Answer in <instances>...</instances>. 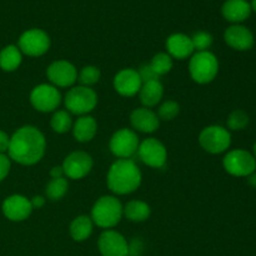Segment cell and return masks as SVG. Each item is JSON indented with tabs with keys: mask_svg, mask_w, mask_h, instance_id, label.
Here are the masks:
<instances>
[{
	"mask_svg": "<svg viewBox=\"0 0 256 256\" xmlns=\"http://www.w3.org/2000/svg\"><path fill=\"white\" fill-rule=\"evenodd\" d=\"M98 104V95L89 86H72L64 98V105L70 114L89 115Z\"/></svg>",
	"mask_w": 256,
	"mask_h": 256,
	"instance_id": "5",
	"label": "cell"
},
{
	"mask_svg": "<svg viewBox=\"0 0 256 256\" xmlns=\"http://www.w3.org/2000/svg\"><path fill=\"white\" fill-rule=\"evenodd\" d=\"M32 108L40 112H54L62 102V94L52 84L36 85L30 92Z\"/></svg>",
	"mask_w": 256,
	"mask_h": 256,
	"instance_id": "10",
	"label": "cell"
},
{
	"mask_svg": "<svg viewBox=\"0 0 256 256\" xmlns=\"http://www.w3.org/2000/svg\"><path fill=\"white\" fill-rule=\"evenodd\" d=\"M212 35L208 32H198L192 36L194 50L196 52H206L212 45Z\"/></svg>",
	"mask_w": 256,
	"mask_h": 256,
	"instance_id": "32",
	"label": "cell"
},
{
	"mask_svg": "<svg viewBox=\"0 0 256 256\" xmlns=\"http://www.w3.org/2000/svg\"><path fill=\"white\" fill-rule=\"evenodd\" d=\"M164 95V86L160 80H152V82H142L140 88L139 96L140 102L145 108H152L160 102Z\"/></svg>",
	"mask_w": 256,
	"mask_h": 256,
	"instance_id": "22",
	"label": "cell"
},
{
	"mask_svg": "<svg viewBox=\"0 0 256 256\" xmlns=\"http://www.w3.org/2000/svg\"><path fill=\"white\" fill-rule=\"evenodd\" d=\"M142 180V172L132 159H118L106 175L108 188L116 195L132 194L139 189Z\"/></svg>",
	"mask_w": 256,
	"mask_h": 256,
	"instance_id": "2",
	"label": "cell"
},
{
	"mask_svg": "<svg viewBox=\"0 0 256 256\" xmlns=\"http://www.w3.org/2000/svg\"><path fill=\"white\" fill-rule=\"evenodd\" d=\"M92 229H94V222H92V218L86 216V215H79L70 224L69 232L72 240L84 242L92 234Z\"/></svg>",
	"mask_w": 256,
	"mask_h": 256,
	"instance_id": "23",
	"label": "cell"
},
{
	"mask_svg": "<svg viewBox=\"0 0 256 256\" xmlns=\"http://www.w3.org/2000/svg\"><path fill=\"white\" fill-rule=\"evenodd\" d=\"M46 76L55 88H70L78 80V70L68 60H56L48 66Z\"/></svg>",
	"mask_w": 256,
	"mask_h": 256,
	"instance_id": "13",
	"label": "cell"
},
{
	"mask_svg": "<svg viewBox=\"0 0 256 256\" xmlns=\"http://www.w3.org/2000/svg\"><path fill=\"white\" fill-rule=\"evenodd\" d=\"M122 205L118 198L104 195L95 202L92 209V220L95 225L102 229L116 226L122 218Z\"/></svg>",
	"mask_w": 256,
	"mask_h": 256,
	"instance_id": "3",
	"label": "cell"
},
{
	"mask_svg": "<svg viewBox=\"0 0 256 256\" xmlns=\"http://www.w3.org/2000/svg\"><path fill=\"white\" fill-rule=\"evenodd\" d=\"M98 248L102 256H129L126 239L115 230H105L99 236Z\"/></svg>",
	"mask_w": 256,
	"mask_h": 256,
	"instance_id": "14",
	"label": "cell"
},
{
	"mask_svg": "<svg viewBox=\"0 0 256 256\" xmlns=\"http://www.w3.org/2000/svg\"><path fill=\"white\" fill-rule=\"evenodd\" d=\"M50 126L52 132L58 134H65L72 128V115L66 110H56L50 119Z\"/></svg>",
	"mask_w": 256,
	"mask_h": 256,
	"instance_id": "26",
	"label": "cell"
},
{
	"mask_svg": "<svg viewBox=\"0 0 256 256\" xmlns=\"http://www.w3.org/2000/svg\"><path fill=\"white\" fill-rule=\"evenodd\" d=\"M50 176H52V179H59V178H65L64 170H62V165H60V166L52 168V170H50Z\"/></svg>",
	"mask_w": 256,
	"mask_h": 256,
	"instance_id": "38",
	"label": "cell"
},
{
	"mask_svg": "<svg viewBox=\"0 0 256 256\" xmlns=\"http://www.w3.org/2000/svg\"><path fill=\"white\" fill-rule=\"evenodd\" d=\"M222 166L228 174L238 178H248L256 170V159L252 152L235 149L228 152L222 159Z\"/></svg>",
	"mask_w": 256,
	"mask_h": 256,
	"instance_id": "6",
	"label": "cell"
},
{
	"mask_svg": "<svg viewBox=\"0 0 256 256\" xmlns=\"http://www.w3.org/2000/svg\"><path fill=\"white\" fill-rule=\"evenodd\" d=\"M140 75V79H142V82H152V80H159V76L156 75V72L152 70V68L150 66V64H144L139 68L138 70Z\"/></svg>",
	"mask_w": 256,
	"mask_h": 256,
	"instance_id": "33",
	"label": "cell"
},
{
	"mask_svg": "<svg viewBox=\"0 0 256 256\" xmlns=\"http://www.w3.org/2000/svg\"><path fill=\"white\" fill-rule=\"evenodd\" d=\"M128 249H129V256H140L144 252V244L142 240L135 238L132 242H128Z\"/></svg>",
	"mask_w": 256,
	"mask_h": 256,
	"instance_id": "35",
	"label": "cell"
},
{
	"mask_svg": "<svg viewBox=\"0 0 256 256\" xmlns=\"http://www.w3.org/2000/svg\"><path fill=\"white\" fill-rule=\"evenodd\" d=\"M136 154L145 165L154 169H160L166 164V148L160 140L155 138H148L144 142H140Z\"/></svg>",
	"mask_w": 256,
	"mask_h": 256,
	"instance_id": "11",
	"label": "cell"
},
{
	"mask_svg": "<svg viewBox=\"0 0 256 256\" xmlns=\"http://www.w3.org/2000/svg\"><path fill=\"white\" fill-rule=\"evenodd\" d=\"M222 14L228 22L240 24L252 14V6L248 0H226L222 4Z\"/></svg>",
	"mask_w": 256,
	"mask_h": 256,
	"instance_id": "20",
	"label": "cell"
},
{
	"mask_svg": "<svg viewBox=\"0 0 256 256\" xmlns=\"http://www.w3.org/2000/svg\"><path fill=\"white\" fill-rule=\"evenodd\" d=\"M254 156H255V159H256V142L254 144Z\"/></svg>",
	"mask_w": 256,
	"mask_h": 256,
	"instance_id": "41",
	"label": "cell"
},
{
	"mask_svg": "<svg viewBox=\"0 0 256 256\" xmlns=\"http://www.w3.org/2000/svg\"><path fill=\"white\" fill-rule=\"evenodd\" d=\"M149 64L152 68V70L156 72L158 76L170 72V70L172 69V65H174L172 64V58L168 52H158L156 55L152 56Z\"/></svg>",
	"mask_w": 256,
	"mask_h": 256,
	"instance_id": "28",
	"label": "cell"
},
{
	"mask_svg": "<svg viewBox=\"0 0 256 256\" xmlns=\"http://www.w3.org/2000/svg\"><path fill=\"white\" fill-rule=\"evenodd\" d=\"M2 214L10 222H24L32 212V202L24 195H10L2 202Z\"/></svg>",
	"mask_w": 256,
	"mask_h": 256,
	"instance_id": "15",
	"label": "cell"
},
{
	"mask_svg": "<svg viewBox=\"0 0 256 256\" xmlns=\"http://www.w3.org/2000/svg\"><path fill=\"white\" fill-rule=\"evenodd\" d=\"M45 149L46 140L44 134L32 125H24L10 136L8 156L18 164L30 166L42 159Z\"/></svg>",
	"mask_w": 256,
	"mask_h": 256,
	"instance_id": "1",
	"label": "cell"
},
{
	"mask_svg": "<svg viewBox=\"0 0 256 256\" xmlns=\"http://www.w3.org/2000/svg\"><path fill=\"white\" fill-rule=\"evenodd\" d=\"M139 136L132 129L118 130L110 138L109 149L118 159H132L139 149Z\"/></svg>",
	"mask_w": 256,
	"mask_h": 256,
	"instance_id": "8",
	"label": "cell"
},
{
	"mask_svg": "<svg viewBox=\"0 0 256 256\" xmlns=\"http://www.w3.org/2000/svg\"><path fill=\"white\" fill-rule=\"evenodd\" d=\"M228 128L232 132H239V130L245 129L249 124V115L244 112V110L236 109L234 112H230L226 120Z\"/></svg>",
	"mask_w": 256,
	"mask_h": 256,
	"instance_id": "30",
	"label": "cell"
},
{
	"mask_svg": "<svg viewBox=\"0 0 256 256\" xmlns=\"http://www.w3.org/2000/svg\"><path fill=\"white\" fill-rule=\"evenodd\" d=\"M50 36L42 29H29L20 35L18 48L28 56H42L50 49Z\"/></svg>",
	"mask_w": 256,
	"mask_h": 256,
	"instance_id": "9",
	"label": "cell"
},
{
	"mask_svg": "<svg viewBox=\"0 0 256 256\" xmlns=\"http://www.w3.org/2000/svg\"><path fill=\"white\" fill-rule=\"evenodd\" d=\"M130 122L135 130L145 132V134H152V132H156L160 125V120L156 112L145 106L132 110L130 114Z\"/></svg>",
	"mask_w": 256,
	"mask_h": 256,
	"instance_id": "18",
	"label": "cell"
},
{
	"mask_svg": "<svg viewBox=\"0 0 256 256\" xmlns=\"http://www.w3.org/2000/svg\"><path fill=\"white\" fill-rule=\"evenodd\" d=\"M10 136L5 132L0 130V154H5L9 149Z\"/></svg>",
	"mask_w": 256,
	"mask_h": 256,
	"instance_id": "36",
	"label": "cell"
},
{
	"mask_svg": "<svg viewBox=\"0 0 256 256\" xmlns=\"http://www.w3.org/2000/svg\"><path fill=\"white\" fill-rule=\"evenodd\" d=\"M72 135L79 142H89L95 138L98 132L96 120L92 115H82L72 124Z\"/></svg>",
	"mask_w": 256,
	"mask_h": 256,
	"instance_id": "21",
	"label": "cell"
},
{
	"mask_svg": "<svg viewBox=\"0 0 256 256\" xmlns=\"http://www.w3.org/2000/svg\"><path fill=\"white\" fill-rule=\"evenodd\" d=\"M68 189H69V184H68V180L65 178L52 179L45 188V194H46L48 199L58 202L66 195Z\"/></svg>",
	"mask_w": 256,
	"mask_h": 256,
	"instance_id": "27",
	"label": "cell"
},
{
	"mask_svg": "<svg viewBox=\"0 0 256 256\" xmlns=\"http://www.w3.org/2000/svg\"><path fill=\"white\" fill-rule=\"evenodd\" d=\"M224 40L230 48L238 52H246L254 45V35L246 26L232 24L225 30Z\"/></svg>",
	"mask_w": 256,
	"mask_h": 256,
	"instance_id": "17",
	"label": "cell"
},
{
	"mask_svg": "<svg viewBox=\"0 0 256 256\" xmlns=\"http://www.w3.org/2000/svg\"><path fill=\"white\" fill-rule=\"evenodd\" d=\"M248 182H249L250 186L255 188L256 189V172H252V174H250L249 176H248Z\"/></svg>",
	"mask_w": 256,
	"mask_h": 256,
	"instance_id": "39",
	"label": "cell"
},
{
	"mask_svg": "<svg viewBox=\"0 0 256 256\" xmlns=\"http://www.w3.org/2000/svg\"><path fill=\"white\" fill-rule=\"evenodd\" d=\"M179 112L180 105L176 102H174V100H166V102L160 105L156 115L159 118V120H162V122H172V119H175L179 115Z\"/></svg>",
	"mask_w": 256,
	"mask_h": 256,
	"instance_id": "31",
	"label": "cell"
},
{
	"mask_svg": "<svg viewBox=\"0 0 256 256\" xmlns=\"http://www.w3.org/2000/svg\"><path fill=\"white\" fill-rule=\"evenodd\" d=\"M102 76V72H100L99 68L94 66V65H86V66L82 68L80 70V72L78 74V79H79L80 84L82 86H92V85L96 84L100 80Z\"/></svg>",
	"mask_w": 256,
	"mask_h": 256,
	"instance_id": "29",
	"label": "cell"
},
{
	"mask_svg": "<svg viewBox=\"0 0 256 256\" xmlns=\"http://www.w3.org/2000/svg\"><path fill=\"white\" fill-rule=\"evenodd\" d=\"M122 214L132 222H142L152 214L149 204L142 200H132L122 208Z\"/></svg>",
	"mask_w": 256,
	"mask_h": 256,
	"instance_id": "24",
	"label": "cell"
},
{
	"mask_svg": "<svg viewBox=\"0 0 256 256\" xmlns=\"http://www.w3.org/2000/svg\"><path fill=\"white\" fill-rule=\"evenodd\" d=\"M114 89L122 96L132 98L139 94L140 88H142V82L140 79V75L138 70L126 68L118 72L114 76Z\"/></svg>",
	"mask_w": 256,
	"mask_h": 256,
	"instance_id": "16",
	"label": "cell"
},
{
	"mask_svg": "<svg viewBox=\"0 0 256 256\" xmlns=\"http://www.w3.org/2000/svg\"><path fill=\"white\" fill-rule=\"evenodd\" d=\"M250 6H252V10H254L256 12V0H252V2H250Z\"/></svg>",
	"mask_w": 256,
	"mask_h": 256,
	"instance_id": "40",
	"label": "cell"
},
{
	"mask_svg": "<svg viewBox=\"0 0 256 256\" xmlns=\"http://www.w3.org/2000/svg\"><path fill=\"white\" fill-rule=\"evenodd\" d=\"M92 158L85 152H72L62 162L64 175L72 180H80L92 169Z\"/></svg>",
	"mask_w": 256,
	"mask_h": 256,
	"instance_id": "12",
	"label": "cell"
},
{
	"mask_svg": "<svg viewBox=\"0 0 256 256\" xmlns=\"http://www.w3.org/2000/svg\"><path fill=\"white\" fill-rule=\"evenodd\" d=\"M192 79L198 84H209L219 72V60L212 52H196L192 55L189 62Z\"/></svg>",
	"mask_w": 256,
	"mask_h": 256,
	"instance_id": "4",
	"label": "cell"
},
{
	"mask_svg": "<svg viewBox=\"0 0 256 256\" xmlns=\"http://www.w3.org/2000/svg\"><path fill=\"white\" fill-rule=\"evenodd\" d=\"M22 62V54L16 45H6L0 52V68L4 72H15Z\"/></svg>",
	"mask_w": 256,
	"mask_h": 256,
	"instance_id": "25",
	"label": "cell"
},
{
	"mask_svg": "<svg viewBox=\"0 0 256 256\" xmlns=\"http://www.w3.org/2000/svg\"><path fill=\"white\" fill-rule=\"evenodd\" d=\"M199 144L210 154H222L229 149L232 135L229 130L220 125H209L200 132Z\"/></svg>",
	"mask_w": 256,
	"mask_h": 256,
	"instance_id": "7",
	"label": "cell"
},
{
	"mask_svg": "<svg viewBox=\"0 0 256 256\" xmlns=\"http://www.w3.org/2000/svg\"><path fill=\"white\" fill-rule=\"evenodd\" d=\"M30 202H32V209H40V208H42L45 205V198L36 195L32 199H30Z\"/></svg>",
	"mask_w": 256,
	"mask_h": 256,
	"instance_id": "37",
	"label": "cell"
},
{
	"mask_svg": "<svg viewBox=\"0 0 256 256\" xmlns=\"http://www.w3.org/2000/svg\"><path fill=\"white\" fill-rule=\"evenodd\" d=\"M166 52L172 58L178 60H184L192 56L194 50L192 38L182 32H175L166 39Z\"/></svg>",
	"mask_w": 256,
	"mask_h": 256,
	"instance_id": "19",
	"label": "cell"
},
{
	"mask_svg": "<svg viewBox=\"0 0 256 256\" xmlns=\"http://www.w3.org/2000/svg\"><path fill=\"white\" fill-rule=\"evenodd\" d=\"M10 168H12V160L8 155L0 154V182L9 175Z\"/></svg>",
	"mask_w": 256,
	"mask_h": 256,
	"instance_id": "34",
	"label": "cell"
}]
</instances>
